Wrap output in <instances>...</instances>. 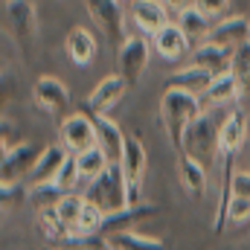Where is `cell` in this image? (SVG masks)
<instances>
[{
	"instance_id": "cell-35",
	"label": "cell",
	"mask_w": 250,
	"mask_h": 250,
	"mask_svg": "<svg viewBox=\"0 0 250 250\" xmlns=\"http://www.w3.org/2000/svg\"><path fill=\"white\" fill-rule=\"evenodd\" d=\"M163 3H166V9H178L181 12V9H187L189 0H163Z\"/></svg>"
},
{
	"instance_id": "cell-17",
	"label": "cell",
	"mask_w": 250,
	"mask_h": 250,
	"mask_svg": "<svg viewBox=\"0 0 250 250\" xmlns=\"http://www.w3.org/2000/svg\"><path fill=\"white\" fill-rule=\"evenodd\" d=\"M192 67H201V70H207L209 76H224V73H230V67H233V50H224V47H218V44L204 41V44H198V47L192 50Z\"/></svg>"
},
{
	"instance_id": "cell-16",
	"label": "cell",
	"mask_w": 250,
	"mask_h": 250,
	"mask_svg": "<svg viewBox=\"0 0 250 250\" xmlns=\"http://www.w3.org/2000/svg\"><path fill=\"white\" fill-rule=\"evenodd\" d=\"M67 157H70V151L64 146H44V151H41V157H38V163L29 175V189L53 184L56 175L62 172V166L67 163Z\"/></svg>"
},
{
	"instance_id": "cell-5",
	"label": "cell",
	"mask_w": 250,
	"mask_h": 250,
	"mask_svg": "<svg viewBox=\"0 0 250 250\" xmlns=\"http://www.w3.org/2000/svg\"><path fill=\"white\" fill-rule=\"evenodd\" d=\"M44 148H38L35 143H21L9 151H3V160H0V184H21L23 178L32 175L38 157H41Z\"/></svg>"
},
{
	"instance_id": "cell-37",
	"label": "cell",
	"mask_w": 250,
	"mask_h": 250,
	"mask_svg": "<svg viewBox=\"0 0 250 250\" xmlns=\"http://www.w3.org/2000/svg\"><path fill=\"white\" fill-rule=\"evenodd\" d=\"M111 250H114V248H111Z\"/></svg>"
},
{
	"instance_id": "cell-26",
	"label": "cell",
	"mask_w": 250,
	"mask_h": 250,
	"mask_svg": "<svg viewBox=\"0 0 250 250\" xmlns=\"http://www.w3.org/2000/svg\"><path fill=\"white\" fill-rule=\"evenodd\" d=\"M76 166H79V175H82V181H96L108 166H111V160H108V154L99 148V146H93V148H84L82 154H76Z\"/></svg>"
},
{
	"instance_id": "cell-23",
	"label": "cell",
	"mask_w": 250,
	"mask_h": 250,
	"mask_svg": "<svg viewBox=\"0 0 250 250\" xmlns=\"http://www.w3.org/2000/svg\"><path fill=\"white\" fill-rule=\"evenodd\" d=\"M212 79H215V76H209L207 70H201V67H192V64H189L187 70H178V73H172V76H169L166 87H181V90H189V93H195V96H204V93H207V87L212 84Z\"/></svg>"
},
{
	"instance_id": "cell-36",
	"label": "cell",
	"mask_w": 250,
	"mask_h": 250,
	"mask_svg": "<svg viewBox=\"0 0 250 250\" xmlns=\"http://www.w3.org/2000/svg\"><path fill=\"white\" fill-rule=\"evenodd\" d=\"M120 3H123V6H131V3H134V0H120Z\"/></svg>"
},
{
	"instance_id": "cell-15",
	"label": "cell",
	"mask_w": 250,
	"mask_h": 250,
	"mask_svg": "<svg viewBox=\"0 0 250 250\" xmlns=\"http://www.w3.org/2000/svg\"><path fill=\"white\" fill-rule=\"evenodd\" d=\"M248 137V117L245 111H230L221 120V137H218V157H236Z\"/></svg>"
},
{
	"instance_id": "cell-2",
	"label": "cell",
	"mask_w": 250,
	"mask_h": 250,
	"mask_svg": "<svg viewBox=\"0 0 250 250\" xmlns=\"http://www.w3.org/2000/svg\"><path fill=\"white\" fill-rule=\"evenodd\" d=\"M84 198L90 204H96L105 215L120 212L125 207H131V195H128V181H125L120 163H111L96 181H90L84 189Z\"/></svg>"
},
{
	"instance_id": "cell-3",
	"label": "cell",
	"mask_w": 250,
	"mask_h": 250,
	"mask_svg": "<svg viewBox=\"0 0 250 250\" xmlns=\"http://www.w3.org/2000/svg\"><path fill=\"white\" fill-rule=\"evenodd\" d=\"M218 137H221V123L215 114L209 111H201L192 123H189L187 134H184V143H181V151L201 160L204 166L212 163L218 157Z\"/></svg>"
},
{
	"instance_id": "cell-7",
	"label": "cell",
	"mask_w": 250,
	"mask_h": 250,
	"mask_svg": "<svg viewBox=\"0 0 250 250\" xmlns=\"http://www.w3.org/2000/svg\"><path fill=\"white\" fill-rule=\"evenodd\" d=\"M146 67H148V44L140 35H128L123 44L117 47V70L128 82V87H134L140 82Z\"/></svg>"
},
{
	"instance_id": "cell-6",
	"label": "cell",
	"mask_w": 250,
	"mask_h": 250,
	"mask_svg": "<svg viewBox=\"0 0 250 250\" xmlns=\"http://www.w3.org/2000/svg\"><path fill=\"white\" fill-rule=\"evenodd\" d=\"M84 9L90 15V21L111 38L117 41V47L123 44L125 38V9L120 0H84Z\"/></svg>"
},
{
	"instance_id": "cell-11",
	"label": "cell",
	"mask_w": 250,
	"mask_h": 250,
	"mask_svg": "<svg viewBox=\"0 0 250 250\" xmlns=\"http://www.w3.org/2000/svg\"><path fill=\"white\" fill-rule=\"evenodd\" d=\"M128 15H131V23L143 32V35H157L166 23H172L169 21V15H166V3L163 0H134L131 6H128Z\"/></svg>"
},
{
	"instance_id": "cell-30",
	"label": "cell",
	"mask_w": 250,
	"mask_h": 250,
	"mask_svg": "<svg viewBox=\"0 0 250 250\" xmlns=\"http://www.w3.org/2000/svg\"><path fill=\"white\" fill-rule=\"evenodd\" d=\"M248 218H250V201L248 198H242V195H233V201H230V212H227V221L242 224V221H248Z\"/></svg>"
},
{
	"instance_id": "cell-20",
	"label": "cell",
	"mask_w": 250,
	"mask_h": 250,
	"mask_svg": "<svg viewBox=\"0 0 250 250\" xmlns=\"http://www.w3.org/2000/svg\"><path fill=\"white\" fill-rule=\"evenodd\" d=\"M154 212H157L154 204H137V207H125L120 212H111V215H105V221H102V236L125 233V230H131L137 221H143V218H148V215H154Z\"/></svg>"
},
{
	"instance_id": "cell-32",
	"label": "cell",
	"mask_w": 250,
	"mask_h": 250,
	"mask_svg": "<svg viewBox=\"0 0 250 250\" xmlns=\"http://www.w3.org/2000/svg\"><path fill=\"white\" fill-rule=\"evenodd\" d=\"M0 137H3V151H9V148H15V146H21V143H23V140L18 137L15 120H9V117H3V125H0Z\"/></svg>"
},
{
	"instance_id": "cell-21",
	"label": "cell",
	"mask_w": 250,
	"mask_h": 250,
	"mask_svg": "<svg viewBox=\"0 0 250 250\" xmlns=\"http://www.w3.org/2000/svg\"><path fill=\"white\" fill-rule=\"evenodd\" d=\"M64 50L70 56V62L79 64V67H87L96 56V38L84 29V26H73L64 38Z\"/></svg>"
},
{
	"instance_id": "cell-24",
	"label": "cell",
	"mask_w": 250,
	"mask_h": 250,
	"mask_svg": "<svg viewBox=\"0 0 250 250\" xmlns=\"http://www.w3.org/2000/svg\"><path fill=\"white\" fill-rule=\"evenodd\" d=\"M178 26L187 32V38L198 47V41H207V35H209V18L201 12V9H195V6H187V9H181L178 12Z\"/></svg>"
},
{
	"instance_id": "cell-27",
	"label": "cell",
	"mask_w": 250,
	"mask_h": 250,
	"mask_svg": "<svg viewBox=\"0 0 250 250\" xmlns=\"http://www.w3.org/2000/svg\"><path fill=\"white\" fill-rule=\"evenodd\" d=\"M108 242H111L114 250H166V242L163 239H148V236H140L134 230L108 236Z\"/></svg>"
},
{
	"instance_id": "cell-31",
	"label": "cell",
	"mask_w": 250,
	"mask_h": 250,
	"mask_svg": "<svg viewBox=\"0 0 250 250\" xmlns=\"http://www.w3.org/2000/svg\"><path fill=\"white\" fill-rule=\"evenodd\" d=\"M192 6L201 9L207 18H218V15H224L230 9V0H192Z\"/></svg>"
},
{
	"instance_id": "cell-29",
	"label": "cell",
	"mask_w": 250,
	"mask_h": 250,
	"mask_svg": "<svg viewBox=\"0 0 250 250\" xmlns=\"http://www.w3.org/2000/svg\"><path fill=\"white\" fill-rule=\"evenodd\" d=\"M79 181H82V175H79V166H76V154H70V157H67V163L62 166V172L56 175V181H53V184L62 189V192H70Z\"/></svg>"
},
{
	"instance_id": "cell-8",
	"label": "cell",
	"mask_w": 250,
	"mask_h": 250,
	"mask_svg": "<svg viewBox=\"0 0 250 250\" xmlns=\"http://www.w3.org/2000/svg\"><path fill=\"white\" fill-rule=\"evenodd\" d=\"M59 137H62V146L70 154H82L84 148H93L96 146L93 117H87V114H70V117H64L62 125H59Z\"/></svg>"
},
{
	"instance_id": "cell-28",
	"label": "cell",
	"mask_w": 250,
	"mask_h": 250,
	"mask_svg": "<svg viewBox=\"0 0 250 250\" xmlns=\"http://www.w3.org/2000/svg\"><path fill=\"white\" fill-rule=\"evenodd\" d=\"M82 209H84V195H64L62 201L56 204V212H59V218H62L70 230L76 227V221H79ZM73 233H76V230H73Z\"/></svg>"
},
{
	"instance_id": "cell-13",
	"label": "cell",
	"mask_w": 250,
	"mask_h": 250,
	"mask_svg": "<svg viewBox=\"0 0 250 250\" xmlns=\"http://www.w3.org/2000/svg\"><path fill=\"white\" fill-rule=\"evenodd\" d=\"M151 44H154V53H157L163 62H169V64L187 59L189 47H192V41L187 38V32H184L178 23H166V26L151 38Z\"/></svg>"
},
{
	"instance_id": "cell-1",
	"label": "cell",
	"mask_w": 250,
	"mask_h": 250,
	"mask_svg": "<svg viewBox=\"0 0 250 250\" xmlns=\"http://www.w3.org/2000/svg\"><path fill=\"white\" fill-rule=\"evenodd\" d=\"M204 111L201 105V96L181 90V87H166V93L160 96V123L166 128V137L169 143L181 151V143H184V134H187L189 123Z\"/></svg>"
},
{
	"instance_id": "cell-22",
	"label": "cell",
	"mask_w": 250,
	"mask_h": 250,
	"mask_svg": "<svg viewBox=\"0 0 250 250\" xmlns=\"http://www.w3.org/2000/svg\"><path fill=\"white\" fill-rule=\"evenodd\" d=\"M239 99V82L233 73H224V76H215L212 84L207 87V93L201 96V105H209V108H218V105H230Z\"/></svg>"
},
{
	"instance_id": "cell-14",
	"label": "cell",
	"mask_w": 250,
	"mask_h": 250,
	"mask_svg": "<svg viewBox=\"0 0 250 250\" xmlns=\"http://www.w3.org/2000/svg\"><path fill=\"white\" fill-rule=\"evenodd\" d=\"M207 41L209 44H218V47H224V50H239V47H245L250 44V18H224V21H218L212 29H209V35H207Z\"/></svg>"
},
{
	"instance_id": "cell-9",
	"label": "cell",
	"mask_w": 250,
	"mask_h": 250,
	"mask_svg": "<svg viewBox=\"0 0 250 250\" xmlns=\"http://www.w3.org/2000/svg\"><path fill=\"white\" fill-rule=\"evenodd\" d=\"M125 181H128V195H131V207L140 204V187H143V175H146V148L140 143V137H125V151L120 160Z\"/></svg>"
},
{
	"instance_id": "cell-33",
	"label": "cell",
	"mask_w": 250,
	"mask_h": 250,
	"mask_svg": "<svg viewBox=\"0 0 250 250\" xmlns=\"http://www.w3.org/2000/svg\"><path fill=\"white\" fill-rule=\"evenodd\" d=\"M233 195H242L250 201V172H245V169L233 172Z\"/></svg>"
},
{
	"instance_id": "cell-34",
	"label": "cell",
	"mask_w": 250,
	"mask_h": 250,
	"mask_svg": "<svg viewBox=\"0 0 250 250\" xmlns=\"http://www.w3.org/2000/svg\"><path fill=\"white\" fill-rule=\"evenodd\" d=\"M0 192H3V204H9V201L18 204V201H21V198H18V195H21V184H0Z\"/></svg>"
},
{
	"instance_id": "cell-19",
	"label": "cell",
	"mask_w": 250,
	"mask_h": 250,
	"mask_svg": "<svg viewBox=\"0 0 250 250\" xmlns=\"http://www.w3.org/2000/svg\"><path fill=\"white\" fill-rule=\"evenodd\" d=\"M93 125H96V146L108 154L111 163H120L125 151V134L120 131V125L108 117H93Z\"/></svg>"
},
{
	"instance_id": "cell-4",
	"label": "cell",
	"mask_w": 250,
	"mask_h": 250,
	"mask_svg": "<svg viewBox=\"0 0 250 250\" xmlns=\"http://www.w3.org/2000/svg\"><path fill=\"white\" fill-rule=\"evenodd\" d=\"M3 18H6V26L12 32V38L23 50H29V44L35 41V32H38V15H35L32 0H6L3 3Z\"/></svg>"
},
{
	"instance_id": "cell-10",
	"label": "cell",
	"mask_w": 250,
	"mask_h": 250,
	"mask_svg": "<svg viewBox=\"0 0 250 250\" xmlns=\"http://www.w3.org/2000/svg\"><path fill=\"white\" fill-rule=\"evenodd\" d=\"M125 90H128V82H125L120 73L105 76V79L90 90V96H87V111H90V117H108V111L123 99Z\"/></svg>"
},
{
	"instance_id": "cell-18",
	"label": "cell",
	"mask_w": 250,
	"mask_h": 250,
	"mask_svg": "<svg viewBox=\"0 0 250 250\" xmlns=\"http://www.w3.org/2000/svg\"><path fill=\"white\" fill-rule=\"evenodd\" d=\"M178 172H181V187L187 189V195L201 201L207 195V166L184 151H178Z\"/></svg>"
},
{
	"instance_id": "cell-12",
	"label": "cell",
	"mask_w": 250,
	"mask_h": 250,
	"mask_svg": "<svg viewBox=\"0 0 250 250\" xmlns=\"http://www.w3.org/2000/svg\"><path fill=\"white\" fill-rule=\"evenodd\" d=\"M32 99H35V108L50 114V117H59L64 108L70 105V90L64 87L56 76H41L32 87Z\"/></svg>"
},
{
	"instance_id": "cell-25",
	"label": "cell",
	"mask_w": 250,
	"mask_h": 250,
	"mask_svg": "<svg viewBox=\"0 0 250 250\" xmlns=\"http://www.w3.org/2000/svg\"><path fill=\"white\" fill-rule=\"evenodd\" d=\"M230 73L239 82V102L250 111V44L233 50V67H230Z\"/></svg>"
}]
</instances>
